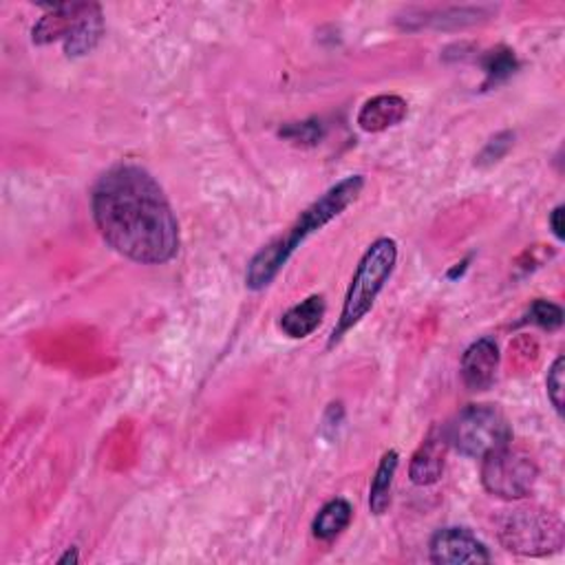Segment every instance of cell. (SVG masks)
Returning a JSON list of instances; mask_svg holds the SVG:
<instances>
[{"label":"cell","mask_w":565,"mask_h":565,"mask_svg":"<svg viewBox=\"0 0 565 565\" xmlns=\"http://www.w3.org/2000/svg\"><path fill=\"white\" fill-rule=\"evenodd\" d=\"M428 554L437 565H481L490 561L488 548L466 528L437 530L428 543Z\"/></svg>","instance_id":"8"},{"label":"cell","mask_w":565,"mask_h":565,"mask_svg":"<svg viewBox=\"0 0 565 565\" xmlns=\"http://www.w3.org/2000/svg\"><path fill=\"white\" fill-rule=\"evenodd\" d=\"M409 104L400 95H375L358 113V127L364 133H383L398 127L407 117Z\"/></svg>","instance_id":"11"},{"label":"cell","mask_w":565,"mask_h":565,"mask_svg":"<svg viewBox=\"0 0 565 565\" xmlns=\"http://www.w3.org/2000/svg\"><path fill=\"white\" fill-rule=\"evenodd\" d=\"M78 561H80V556H78V550H76V548H69V550L65 552V556L57 558L60 565H69V563H78Z\"/></svg>","instance_id":"21"},{"label":"cell","mask_w":565,"mask_h":565,"mask_svg":"<svg viewBox=\"0 0 565 565\" xmlns=\"http://www.w3.org/2000/svg\"><path fill=\"white\" fill-rule=\"evenodd\" d=\"M279 136L296 146H317L323 136L325 129L319 119H305V121H290L279 131Z\"/></svg>","instance_id":"16"},{"label":"cell","mask_w":565,"mask_h":565,"mask_svg":"<svg viewBox=\"0 0 565 565\" xmlns=\"http://www.w3.org/2000/svg\"><path fill=\"white\" fill-rule=\"evenodd\" d=\"M517 69H519V62L511 49L499 47L488 51L484 57V74H486L484 89H492L501 82H506L509 78L515 76Z\"/></svg>","instance_id":"15"},{"label":"cell","mask_w":565,"mask_h":565,"mask_svg":"<svg viewBox=\"0 0 565 565\" xmlns=\"http://www.w3.org/2000/svg\"><path fill=\"white\" fill-rule=\"evenodd\" d=\"M563 524L541 511H513L499 524V541L506 550L524 556H545L563 548Z\"/></svg>","instance_id":"6"},{"label":"cell","mask_w":565,"mask_h":565,"mask_svg":"<svg viewBox=\"0 0 565 565\" xmlns=\"http://www.w3.org/2000/svg\"><path fill=\"white\" fill-rule=\"evenodd\" d=\"M396 261H398V243L389 236L373 241L367 247V253L362 255L356 274L351 279L349 292L345 296L341 319L330 336L328 343L330 349L338 345L343 336L351 332L371 311L375 298H378V294L385 290L387 281L391 279L396 270Z\"/></svg>","instance_id":"3"},{"label":"cell","mask_w":565,"mask_h":565,"mask_svg":"<svg viewBox=\"0 0 565 565\" xmlns=\"http://www.w3.org/2000/svg\"><path fill=\"white\" fill-rule=\"evenodd\" d=\"M362 188H364V179L360 175L345 177L336 185H332L321 200H317L300 213V217L292 223V228L285 234H281L279 239L270 241L266 247L259 249L255 259L247 266L245 285L255 292L266 290L279 277V272L285 268V264L290 261V257L296 253V249L313 232L323 230L328 223L341 217L360 197Z\"/></svg>","instance_id":"2"},{"label":"cell","mask_w":565,"mask_h":565,"mask_svg":"<svg viewBox=\"0 0 565 565\" xmlns=\"http://www.w3.org/2000/svg\"><path fill=\"white\" fill-rule=\"evenodd\" d=\"M400 464L398 451H387L378 464V471L373 475L371 488H369V511L375 517H383L389 506H391V488H394V477Z\"/></svg>","instance_id":"13"},{"label":"cell","mask_w":565,"mask_h":565,"mask_svg":"<svg viewBox=\"0 0 565 565\" xmlns=\"http://www.w3.org/2000/svg\"><path fill=\"white\" fill-rule=\"evenodd\" d=\"M550 228H552V234L558 239V241H563V236H565V228H563V206H556L554 210H552V215H550Z\"/></svg>","instance_id":"20"},{"label":"cell","mask_w":565,"mask_h":565,"mask_svg":"<svg viewBox=\"0 0 565 565\" xmlns=\"http://www.w3.org/2000/svg\"><path fill=\"white\" fill-rule=\"evenodd\" d=\"M451 445L466 458H486L488 453L511 445L513 428L492 405H471L466 407L453 424H449Z\"/></svg>","instance_id":"5"},{"label":"cell","mask_w":565,"mask_h":565,"mask_svg":"<svg viewBox=\"0 0 565 565\" xmlns=\"http://www.w3.org/2000/svg\"><path fill=\"white\" fill-rule=\"evenodd\" d=\"M499 349L492 338L475 341L462 356V378L471 391H486L497 375Z\"/></svg>","instance_id":"10"},{"label":"cell","mask_w":565,"mask_h":565,"mask_svg":"<svg viewBox=\"0 0 565 565\" xmlns=\"http://www.w3.org/2000/svg\"><path fill=\"white\" fill-rule=\"evenodd\" d=\"M545 387H548V398L552 402V407L563 413V394H565V358L558 356L550 371H548V378H545Z\"/></svg>","instance_id":"18"},{"label":"cell","mask_w":565,"mask_h":565,"mask_svg":"<svg viewBox=\"0 0 565 565\" xmlns=\"http://www.w3.org/2000/svg\"><path fill=\"white\" fill-rule=\"evenodd\" d=\"M354 509L347 499H332L319 511L317 519L311 524V532L321 541L336 539L351 524Z\"/></svg>","instance_id":"14"},{"label":"cell","mask_w":565,"mask_h":565,"mask_svg":"<svg viewBox=\"0 0 565 565\" xmlns=\"http://www.w3.org/2000/svg\"><path fill=\"white\" fill-rule=\"evenodd\" d=\"M449 447H451L449 426H433L411 460L409 466L411 481L418 486H431L439 481V477L445 473Z\"/></svg>","instance_id":"9"},{"label":"cell","mask_w":565,"mask_h":565,"mask_svg":"<svg viewBox=\"0 0 565 565\" xmlns=\"http://www.w3.org/2000/svg\"><path fill=\"white\" fill-rule=\"evenodd\" d=\"M102 239L142 266L168 264L179 249V223L155 177L131 164L106 170L91 193Z\"/></svg>","instance_id":"1"},{"label":"cell","mask_w":565,"mask_h":565,"mask_svg":"<svg viewBox=\"0 0 565 565\" xmlns=\"http://www.w3.org/2000/svg\"><path fill=\"white\" fill-rule=\"evenodd\" d=\"M511 140H513L511 133H501V136H497L495 140H490V144L486 146V151H484L481 157H479V164H484V162H497L501 155H504V153L509 151Z\"/></svg>","instance_id":"19"},{"label":"cell","mask_w":565,"mask_h":565,"mask_svg":"<svg viewBox=\"0 0 565 565\" xmlns=\"http://www.w3.org/2000/svg\"><path fill=\"white\" fill-rule=\"evenodd\" d=\"M526 321L532 325H539L541 330L554 332L563 325V309L550 300H535L528 309Z\"/></svg>","instance_id":"17"},{"label":"cell","mask_w":565,"mask_h":565,"mask_svg":"<svg viewBox=\"0 0 565 565\" xmlns=\"http://www.w3.org/2000/svg\"><path fill=\"white\" fill-rule=\"evenodd\" d=\"M537 479V462L526 451L513 449L511 445L481 458V484L490 495L499 499H526L535 490Z\"/></svg>","instance_id":"7"},{"label":"cell","mask_w":565,"mask_h":565,"mask_svg":"<svg viewBox=\"0 0 565 565\" xmlns=\"http://www.w3.org/2000/svg\"><path fill=\"white\" fill-rule=\"evenodd\" d=\"M102 10L95 3H62L51 5L36 23L31 38L36 44L65 40L69 57L91 53L102 38Z\"/></svg>","instance_id":"4"},{"label":"cell","mask_w":565,"mask_h":565,"mask_svg":"<svg viewBox=\"0 0 565 565\" xmlns=\"http://www.w3.org/2000/svg\"><path fill=\"white\" fill-rule=\"evenodd\" d=\"M325 311H328V305L321 294L307 296L305 300H300L298 305L290 307L283 313L279 328L287 338H294V341L307 338L321 328V323L325 319Z\"/></svg>","instance_id":"12"}]
</instances>
